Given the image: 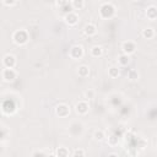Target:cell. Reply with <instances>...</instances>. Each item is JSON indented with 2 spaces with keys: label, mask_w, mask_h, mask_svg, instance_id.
Wrapping results in <instances>:
<instances>
[{
  "label": "cell",
  "mask_w": 157,
  "mask_h": 157,
  "mask_svg": "<svg viewBox=\"0 0 157 157\" xmlns=\"http://www.w3.org/2000/svg\"><path fill=\"white\" fill-rule=\"evenodd\" d=\"M117 12V9L115 6L112 4V2H103L101 4L99 9H98V13H99V17L102 20H109L112 18Z\"/></svg>",
  "instance_id": "6da1fadb"
},
{
  "label": "cell",
  "mask_w": 157,
  "mask_h": 157,
  "mask_svg": "<svg viewBox=\"0 0 157 157\" xmlns=\"http://www.w3.org/2000/svg\"><path fill=\"white\" fill-rule=\"evenodd\" d=\"M29 40V34L27 32V29L25 28H20V29H16L13 33H12V42L16 44V45H26Z\"/></svg>",
  "instance_id": "7a4b0ae2"
},
{
  "label": "cell",
  "mask_w": 157,
  "mask_h": 157,
  "mask_svg": "<svg viewBox=\"0 0 157 157\" xmlns=\"http://www.w3.org/2000/svg\"><path fill=\"white\" fill-rule=\"evenodd\" d=\"M83 54H85L83 47L80 45V44H75V45H72V47L69 49V56H70L72 60H80V59H82Z\"/></svg>",
  "instance_id": "3957f363"
},
{
  "label": "cell",
  "mask_w": 157,
  "mask_h": 157,
  "mask_svg": "<svg viewBox=\"0 0 157 157\" xmlns=\"http://www.w3.org/2000/svg\"><path fill=\"white\" fill-rule=\"evenodd\" d=\"M1 77L5 82H12L15 81V78L17 77V72L15 69L11 67H4L1 71Z\"/></svg>",
  "instance_id": "277c9868"
},
{
  "label": "cell",
  "mask_w": 157,
  "mask_h": 157,
  "mask_svg": "<svg viewBox=\"0 0 157 157\" xmlns=\"http://www.w3.org/2000/svg\"><path fill=\"white\" fill-rule=\"evenodd\" d=\"M90 110V104L86 99H82V101H78L76 104H75V112L78 114V115H86Z\"/></svg>",
  "instance_id": "5b68a950"
},
{
  "label": "cell",
  "mask_w": 157,
  "mask_h": 157,
  "mask_svg": "<svg viewBox=\"0 0 157 157\" xmlns=\"http://www.w3.org/2000/svg\"><path fill=\"white\" fill-rule=\"evenodd\" d=\"M136 49H137V45L132 40H125V42L121 43V52L128 54V55L134 54L136 52Z\"/></svg>",
  "instance_id": "8992f818"
},
{
  "label": "cell",
  "mask_w": 157,
  "mask_h": 157,
  "mask_svg": "<svg viewBox=\"0 0 157 157\" xmlns=\"http://www.w3.org/2000/svg\"><path fill=\"white\" fill-rule=\"evenodd\" d=\"M55 114L59 118H66L70 115V107L65 103H60L55 107Z\"/></svg>",
  "instance_id": "52a82bcc"
},
{
  "label": "cell",
  "mask_w": 157,
  "mask_h": 157,
  "mask_svg": "<svg viewBox=\"0 0 157 157\" xmlns=\"http://www.w3.org/2000/svg\"><path fill=\"white\" fill-rule=\"evenodd\" d=\"M64 21H65V23H66L67 26L72 27V26L77 25V22H78V15H77L76 12H74V11H69L67 13H65Z\"/></svg>",
  "instance_id": "ba28073f"
},
{
  "label": "cell",
  "mask_w": 157,
  "mask_h": 157,
  "mask_svg": "<svg viewBox=\"0 0 157 157\" xmlns=\"http://www.w3.org/2000/svg\"><path fill=\"white\" fill-rule=\"evenodd\" d=\"M17 64V60H16V56L12 55V54H5L4 58H2V66L4 67H11L13 69Z\"/></svg>",
  "instance_id": "9c48e42d"
},
{
  "label": "cell",
  "mask_w": 157,
  "mask_h": 157,
  "mask_svg": "<svg viewBox=\"0 0 157 157\" xmlns=\"http://www.w3.org/2000/svg\"><path fill=\"white\" fill-rule=\"evenodd\" d=\"M145 16L147 17V20L150 21H155L157 20V6L155 5H150L145 9Z\"/></svg>",
  "instance_id": "30bf717a"
},
{
  "label": "cell",
  "mask_w": 157,
  "mask_h": 157,
  "mask_svg": "<svg viewBox=\"0 0 157 157\" xmlns=\"http://www.w3.org/2000/svg\"><path fill=\"white\" fill-rule=\"evenodd\" d=\"M83 33L87 36V37H93L96 33H97V27L94 23H86L83 26Z\"/></svg>",
  "instance_id": "8fae6325"
},
{
  "label": "cell",
  "mask_w": 157,
  "mask_h": 157,
  "mask_svg": "<svg viewBox=\"0 0 157 157\" xmlns=\"http://www.w3.org/2000/svg\"><path fill=\"white\" fill-rule=\"evenodd\" d=\"M77 75L81 77V78H86L90 76V67L87 65H80L77 67Z\"/></svg>",
  "instance_id": "7c38bea8"
},
{
  "label": "cell",
  "mask_w": 157,
  "mask_h": 157,
  "mask_svg": "<svg viewBox=\"0 0 157 157\" xmlns=\"http://www.w3.org/2000/svg\"><path fill=\"white\" fill-rule=\"evenodd\" d=\"M118 64H119V66H128L130 64V55H128L125 53L120 54L118 56Z\"/></svg>",
  "instance_id": "4fadbf2b"
},
{
  "label": "cell",
  "mask_w": 157,
  "mask_h": 157,
  "mask_svg": "<svg viewBox=\"0 0 157 157\" xmlns=\"http://www.w3.org/2000/svg\"><path fill=\"white\" fill-rule=\"evenodd\" d=\"M141 34H142V37H144L145 39H152V38L155 37L156 32H155V29H153L152 27H146V28L142 29Z\"/></svg>",
  "instance_id": "5bb4252c"
},
{
  "label": "cell",
  "mask_w": 157,
  "mask_h": 157,
  "mask_svg": "<svg viewBox=\"0 0 157 157\" xmlns=\"http://www.w3.org/2000/svg\"><path fill=\"white\" fill-rule=\"evenodd\" d=\"M90 53H91V55H92L93 58H101V56L103 55V48H102L101 45H93V47L91 48Z\"/></svg>",
  "instance_id": "9a60e30c"
},
{
  "label": "cell",
  "mask_w": 157,
  "mask_h": 157,
  "mask_svg": "<svg viewBox=\"0 0 157 157\" xmlns=\"http://www.w3.org/2000/svg\"><path fill=\"white\" fill-rule=\"evenodd\" d=\"M108 75H109V77H112V78H117V77H119V75H120V69H119V66H110L109 69H108Z\"/></svg>",
  "instance_id": "2e32d148"
},
{
  "label": "cell",
  "mask_w": 157,
  "mask_h": 157,
  "mask_svg": "<svg viewBox=\"0 0 157 157\" xmlns=\"http://www.w3.org/2000/svg\"><path fill=\"white\" fill-rule=\"evenodd\" d=\"M54 155L58 156V157H67V156L70 155V152H69V150H67L66 147H64V146H59V147L56 148V151H55Z\"/></svg>",
  "instance_id": "e0dca14e"
},
{
  "label": "cell",
  "mask_w": 157,
  "mask_h": 157,
  "mask_svg": "<svg viewBox=\"0 0 157 157\" xmlns=\"http://www.w3.org/2000/svg\"><path fill=\"white\" fill-rule=\"evenodd\" d=\"M71 7L74 10H82L85 7V0H71Z\"/></svg>",
  "instance_id": "ac0fdd59"
},
{
  "label": "cell",
  "mask_w": 157,
  "mask_h": 157,
  "mask_svg": "<svg viewBox=\"0 0 157 157\" xmlns=\"http://www.w3.org/2000/svg\"><path fill=\"white\" fill-rule=\"evenodd\" d=\"M139 77H140L139 71H137V70H135V69H131V70L128 72V78H129L130 81H137V80H139Z\"/></svg>",
  "instance_id": "d6986e66"
},
{
  "label": "cell",
  "mask_w": 157,
  "mask_h": 157,
  "mask_svg": "<svg viewBox=\"0 0 157 157\" xmlns=\"http://www.w3.org/2000/svg\"><path fill=\"white\" fill-rule=\"evenodd\" d=\"M94 94H96L94 90H92V88H88V90H86V91L83 92V98H85L86 101H90V99L94 98Z\"/></svg>",
  "instance_id": "ffe728a7"
},
{
  "label": "cell",
  "mask_w": 157,
  "mask_h": 157,
  "mask_svg": "<svg viewBox=\"0 0 157 157\" xmlns=\"http://www.w3.org/2000/svg\"><path fill=\"white\" fill-rule=\"evenodd\" d=\"M93 137H94L96 141H102V140H104L105 134H104L103 130H96V131L93 132Z\"/></svg>",
  "instance_id": "44dd1931"
},
{
  "label": "cell",
  "mask_w": 157,
  "mask_h": 157,
  "mask_svg": "<svg viewBox=\"0 0 157 157\" xmlns=\"http://www.w3.org/2000/svg\"><path fill=\"white\" fill-rule=\"evenodd\" d=\"M7 135H10V131L6 129V126H5V125H2V126H1V135H0V141H1V142H4V141L7 139Z\"/></svg>",
  "instance_id": "7402d4cb"
},
{
  "label": "cell",
  "mask_w": 157,
  "mask_h": 157,
  "mask_svg": "<svg viewBox=\"0 0 157 157\" xmlns=\"http://www.w3.org/2000/svg\"><path fill=\"white\" fill-rule=\"evenodd\" d=\"M108 144H109L110 146H117V145L119 144V137H118L117 135H110V136L108 137Z\"/></svg>",
  "instance_id": "603a6c76"
},
{
  "label": "cell",
  "mask_w": 157,
  "mask_h": 157,
  "mask_svg": "<svg viewBox=\"0 0 157 157\" xmlns=\"http://www.w3.org/2000/svg\"><path fill=\"white\" fill-rule=\"evenodd\" d=\"M85 155H86V151L82 148H75L71 152V156H74V157H83Z\"/></svg>",
  "instance_id": "cb8c5ba5"
},
{
  "label": "cell",
  "mask_w": 157,
  "mask_h": 157,
  "mask_svg": "<svg viewBox=\"0 0 157 157\" xmlns=\"http://www.w3.org/2000/svg\"><path fill=\"white\" fill-rule=\"evenodd\" d=\"M67 4H69V0H56V6L60 7V9L65 7Z\"/></svg>",
  "instance_id": "d4e9b609"
},
{
  "label": "cell",
  "mask_w": 157,
  "mask_h": 157,
  "mask_svg": "<svg viewBox=\"0 0 157 157\" xmlns=\"http://www.w3.org/2000/svg\"><path fill=\"white\" fill-rule=\"evenodd\" d=\"M1 1H2V4L5 6H13L17 2V0H1Z\"/></svg>",
  "instance_id": "484cf974"
},
{
  "label": "cell",
  "mask_w": 157,
  "mask_h": 157,
  "mask_svg": "<svg viewBox=\"0 0 157 157\" xmlns=\"http://www.w3.org/2000/svg\"><path fill=\"white\" fill-rule=\"evenodd\" d=\"M48 153L47 152H43V151H34L33 153H32V156L33 157H37V156H47Z\"/></svg>",
  "instance_id": "4316f807"
},
{
  "label": "cell",
  "mask_w": 157,
  "mask_h": 157,
  "mask_svg": "<svg viewBox=\"0 0 157 157\" xmlns=\"http://www.w3.org/2000/svg\"><path fill=\"white\" fill-rule=\"evenodd\" d=\"M108 156H118V153H109Z\"/></svg>",
  "instance_id": "83f0119b"
},
{
  "label": "cell",
  "mask_w": 157,
  "mask_h": 157,
  "mask_svg": "<svg viewBox=\"0 0 157 157\" xmlns=\"http://www.w3.org/2000/svg\"><path fill=\"white\" fill-rule=\"evenodd\" d=\"M132 1H141V0H132Z\"/></svg>",
  "instance_id": "f1b7e54d"
},
{
  "label": "cell",
  "mask_w": 157,
  "mask_h": 157,
  "mask_svg": "<svg viewBox=\"0 0 157 157\" xmlns=\"http://www.w3.org/2000/svg\"><path fill=\"white\" fill-rule=\"evenodd\" d=\"M156 146H157V142H156Z\"/></svg>",
  "instance_id": "f546056e"
}]
</instances>
